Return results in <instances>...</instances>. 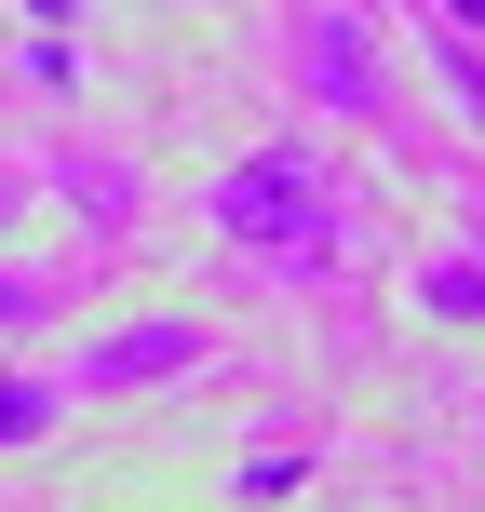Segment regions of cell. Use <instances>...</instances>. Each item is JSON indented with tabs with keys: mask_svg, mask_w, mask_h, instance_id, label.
<instances>
[{
	"mask_svg": "<svg viewBox=\"0 0 485 512\" xmlns=\"http://www.w3.org/2000/svg\"><path fill=\"white\" fill-rule=\"evenodd\" d=\"M310 81H324L337 108H378V81H364V41H351V27H324V68H310Z\"/></svg>",
	"mask_w": 485,
	"mask_h": 512,
	"instance_id": "cell-5",
	"label": "cell"
},
{
	"mask_svg": "<svg viewBox=\"0 0 485 512\" xmlns=\"http://www.w3.org/2000/svg\"><path fill=\"white\" fill-rule=\"evenodd\" d=\"M176 364H203V324H122V337H95V351H68V391H122V378H176Z\"/></svg>",
	"mask_w": 485,
	"mask_h": 512,
	"instance_id": "cell-2",
	"label": "cell"
},
{
	"mask_svg": "<svg viewBox=\"0 0 485 512\" xmlns=\"http://www.w3.org/2000/svg\"><path fill=\"white\" fill-rule=\"evenodd\" d=\"M54 310V283H27V270H0V324H41Z\"/></svg>",
	"mask_w": 485,
	"mask_h": 512,
	"instance_id": "cell-6",
	"label": "cell"
},
{
	"mask_svg": "<svg viewBox=\"0 0 485 512\" xmlns=\"http://www.w3.org/2000/svg\"><path fill=\"white\" fill-rule=\"evenodd\" d=\"M54 418H68V378H0V445L54 432Z\"/></svg>",
	"mask_w": 485,
	"mask_h": 512,
	"instance_id": "cell-4",
	"label": "cell"
},
{
	"mask_svg": "<svg viewBox=\"0 0 485 512\" xmlns=\"http://www.w3.org/2000/svg\"><path fill=\"white\" fill-rule=\"evenodd\" d=\"M418 310H432V324H485V243L432 256V270H418Z\"/></svg>",
	"mask_w": 485,
	"mask_h": 512,
	"instance_id": "cell-3",
	"label": "cell"
},
{
	"mask_svg": "<svg viewBox=\"0 0 485 512\" xmlns=\"http://www.w3.org/2000/svg\"><path fill=\"white\" fill-rule=\"evenodd\" d=\"M216 230L256 243V256H324L337 243V216H324V162L310 149H256L216 176Z\"/></svg>",
	"mask_w": 485,
	"mask_h": 512,
	"instance_id": "cell-1",
	"label": "cell"
}]
</instances>
